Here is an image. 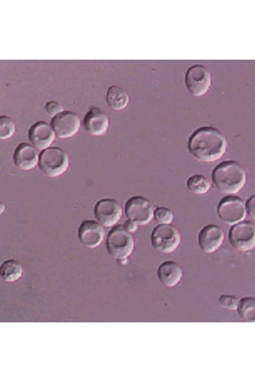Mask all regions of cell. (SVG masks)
I'll return each instance as SVG.
<instances>
[{"label": "cell", "mask_w": 255, "mask_h": 382, "mask_svg": "<svg viewBox=\"0 0 255 382\" xmlns=\"http://www.w3.org/2000/svg\"><path fill=\"white\" fill-rule=\"evenodd\" d=\"M188 149L196 160L205 163L214 162L225 154L227 140L217 128L203 126L192 133L189 138Z\"/></svg>", "instance_id": "cell-1"}, {"label": "cell", "mask_w": 255, "mask_h": 382, "mask_svg": "<svg viewBox=\"0 0 255 382\" xmlns=\"http://www.w3.org/2000/svg\"><path fill=\"white\" fill-rule=\"evenodd\" d=\"M214 186L221 193L237 194L247 183V172L244 167L233 160L224 161L218 164L212 173Z\"/></svg>", "instance_id": "cell-2"}, {"label": "cell", "mask_w": 255, "mask_h": 382, "mask_svg": "<svg viewBox=\"0 0 255 382\" xmlns=\"http://www.w3.org/2000/svg\"><path fill=\"white\" fill-rule=\"evenodd\" d=\"M134 240L124 226L115 225L108 232L105 247L108 253L119 261L127 260L134 250Z\"/></svg>", "instance_id": "cell-3"}, {"label": "cell", "mask_w": 255, "mask_h": 382, "mask_svg": "<svg viewBox=\"0 0 255 382\" xmlns=\"http://www.w3.org/2000/svg\"><path fill=\"white\" fill-rule=\"evenodd\" d=\"M38 166L48 177L56 178L65 174L69 167L67 153L59 147H50L39 154Z\"/></svg>", "instance_id": "cell-4"}, {"label": "cell", "mask_w": 255, "mask_h": 382, "mask_svg": "<svg viewBox=\"0 0 255 382\" xmlns=\"http://www.w3.org/2000/svg\"><path fill=\"white\" fill-rule=\"evenodd\" d=\"M150 240L156 251L161 254H170L180 245L181 235L171 224H159L152 230Z\"/></svg>", "instance_id": "cell-5"}, {"label": "cell", "mask_w": 255, "mask_h": 382, "mask_svg": "<svg viewBox=\"0 0 255 382\" xmlns=\"http://www.w3.org/2000/svg\"><path fill=\"white\" fill-rule=\"evenodd\" d=\"M217 211L219 219L231 226L243 221L247 216L245 203L233 195L224 197L219 202Z\"/></svg>", "instance_id": "cell-6"}, {"label": "cell", "mask_w": 255, "mask_h": 382, "mask_svg": "<svg viewBox=\"0 0 255 382\" xmlns=\"http://www.w3.org/2000/svg\"><path fill=\"white\" fill-rule=\"evenodd\" d=\"M184 84L194 97L203 96L212 86L211 71L203 65H194L185 74Z\"/></svg>", "instance_id": "cell-7"}, {"label": "cell", "mask_w": 255, "mask_h": 382, "mask_svg": "<svg viewBox=\"0 0 255 382\" xmlns=\"http://www.w3.org/2000/svg\"><path fill=\"white\" fill-rule=\"evenodd\" d=\"M228 242L240 252L252 251L255 247V226L249 221H242L231 227Z\"/></svg>", "instance_id": "cell-8"}, {"label": "cell", "mask_w": 255, "mask_h": 382, "mask_svg": "<svg viewBox=\"0 0 255 382\" xmlns=\"http://www.w3.org/2000/svg\"><path fill=\"white\" fill-rule=\"evenodd\" d=\"M125 214L128 220L138 226H145L154 219V206L143 196H133L125 204Z\"/></svg>", "instance_id": "cell-9"}, {"label": "cell", "mask_w": 255, "mask_h": 382, "mask_svg": "<svg viewBox=\"0 0 255 382\" xmlns=\"http://www.w3.org/2000/svg\"><path fill=\"white\" fill-rule=\"evenodd\" d=\"M122 206L113 199L99 200L94 207V216L98 222L106 228L113 227L121 220Z\"/></svg>", "instance_id": "cell-10"}, {"label": "cell", "mask_w": 255, "mask_h": 382, "mask_svg": "<svg viewBox=\"0 0 255 382\" xmlns=\"http://www.w3.org/2000/svg\"><path fill=\"white\" fill-rule=\"evenodd\" d=\"M50 125L58 138L66 139L78 133L81 122L76 113L67 110L53 117Z\"/></svg>", "instance_id": "cell-11"}, {"label": "cell", "mask_w": 255, "mask_h": 382, "mask_svg": "<svg viewBox=\"0 0 255 382\" xmlns=\"http://www.w3.org/2000/svg\"><path fill=\"white\" fill-rule=\"evenodd\" d=\"M78 235L83 246L89 249H95L104 241L105 230L99 222L85 220L79 226Z\"/></svg>", "instance_id": "cell-12"}, {"label": "cell", "mask_w": 255, "mask_h": 382, "mask_svg": "<svg viewBox=\"0 0 255 382\" xmlns=\"http://www.w3.org/2000/svg\"><path fill=\"white\" fill-rule=\"evenodd\" d=\"M224 233L215 224L205 226L198 235V246L202 251L212 254L217 251L223 244Z\"/></svg>", "instance_id": "cell-13"}, {"label": "cell", "mask_w": 255, "mask_h": 382, "mask_svg": "<svg viewBox=\"0 0 255 382\" xmlns=\"http://www.w3.org/2000/svg\"><path fill=\"white\" fill-rule=\"evenodd\" d=\"M56 136L51 125L42 121L36 122L28 131L31 145L41 152L51 147Z\"/></svg>", "instance_id": "cell-14"}, {"label": "cell", "mask_w": 255, "mask_h": 382, "mask_svg": "<svg viewBox=\"0 0 255 382\" xmlns=\"http://www.w3.org/2000/svg\"><path fill=\"white\" fill-rule=\"evenodd\" d=\"M82 126L91 135L101 136L105 134L109 128V118L101 108L92 107L82 119Z\"/></svg>", "instance_id": "cell-15"}, {"label": "cell", "mask_w": 255, "mask_h": 382, "mask_svg": "<svg viewBox=\"0 0 255 382\" xmlns=\"http://www.w3.org/2000/svg\"><path fill=\"white\" fill-rule=\"evenodd\" d=\"M39 154L37 149L28 142H21L15 148L13 160L15 166L20 170L30 171L38 163Z\"/></svg>", "instance_id": "cell-16"}, {"label": "cell", "mask_w": 255, "mask_h": 382, "mask_svg": "<svg viewBox=\"0 0 255 382\" xmlns=\"http://www.w3.org/2000/svg\"><path fill=\"white\" fill-rule=\"evenodd\" d=\"M156 276L159 281L168 286L173 288L182 279L183 271L181 267L173 260H166L159 266Z\"/></svg>", "instance_id": "cell-17"}, {"label": "cell", "mask_w": 255, "mask_h": 382, "mask_svg": "<svg viewBox=\"0 0 255 382\" xmlns=\"http://www.w3.org/2000/svg\"><path fill=\"white\" fill-rule=\"evenodd\" d=\"M106 103L108 105L115 110H122L129 103L128 93L117 85L110 87L106 92Z\"/></svg>", "instance_id": "cell-18"}, {"label": "cell", "mask_w": 255, "mask_h": 382, "mask_svg": "<svg viewBox=\"0 0 255 382\" xmlns=\"http://www.w3.org/2000/svg\"><path fill=\"white\" fill-rule=\"evenodd\" d=\"M22 267L15 259L5 260L0 266V277L7 282H13L18 280L22 276Z\"/></svg>", "instance_id": "cell-19"}, {"label": "cell", "mask_w": 255, "mask_h": 382, "mask_svg": "<svg viewBox=\"0 0 255 382\" xmlns=\"http://www.w3.org/2000/svg\"><path fill=\"white\" fill-rule=\"evenodd\" d=\"M188 189L194 194L204 195L211 189V183L205 176L194 175L187 181Z\"/></svg>", "instance_id": "cell-20"}, {"label": "cell", "mask_w": 255, "mask_h": 382, "mask_svg": "<svg viewBox=\"0 0 255 382\" xmlns=\"http://www.w3.org/2000/svg\"><path fill=\"white\" fill-rule=\"evenodd\" d=\"M237 310L244 321L255 323V297H244L241 298Z\"/></svg>", "instance_id": "cell-21"}, {"label": "cell", "mask_w": 255, "mask_h": 382, "mask_svg": "<svg viewBox=\"0 0 255 382\" xmlns=\"http://www.w3.org/2000/svg\"><path fill=\"white\" fill-rule=\"evenodd\" d=\"M16 131L15 122L9 116H0V138L7 140L13 136Z\"/></svg>", "instance_id": "cell-22"}, {"label": "cell", "mask_w": 255, "mask_h": 382, "mask_svg": "<svg viewBox=\"0 0 255 382\" xmlns=\"http://www.w3.org/2000/svg\"><path fill=\"white\" fill-rule=\"evenodd\" d=\"M154 219L159 224H170L174 219V214L170 209L160 206L154 210Z\"/></svg>", "instance_id": "cell-23"}, {"label": "cell", "mask_w": 255, "mask_h": 382, "mask_svg": "<svg viewBox=\"0 0 255 382\" xmlns=\"http://www.w3.org/2000/svg\"><path fill=\"white\" fill-rule=\"evenodd\" d=\"M240 300L233 295H224L219 298V303L225 309L235 310L238 309Z\"/></svg>", "instance_id": "cell-24"}, {"label": "cell", "mask_w": 255, "mask_h": 382, "mask_svg": "<svg viewBox=\"0 0 255 382\" xmlns=\"http://www.w3.org/2000/svg\"><path fill=\"white\" fill-rule=\"evenodd\" d=\"M45 110L46 113L52 117L64 111L63 106L56 101H50L46 103Z\"/></svg>", "instance_id": "cell-25"}, {"label": "cell", "mask_w": 255, "mask_h": 382, "mask_svg": "<svg viewBox=\"0 0 255 382\" xmlns=\"http://www.w3.org/2000/svg\"><path fill=\"white\" fill-rule=\"evenodd\" d=\"M245 208L247 216L255 221V194L250 196L245 202Z\"/></svg>", "instance_id": "cell-26"}, {"label": "cell", "mask_w": 255, "mask_h": 382, "mask_svg": "<svg viewBox=\"0 0 255 382\" xmlns=\"http://www.w3.org/2000/svg\"><path fill=\"white\" fill-rule=\"evenodd\" d=\"M124 227L130 233L136 232L138 229V225L130 220H128L126 221V223L124 225Z\"/></svg>", "instance_id": "cell-27"}, {"label": "cell", "mask_w": 255, "mask_h": 382, "mask_svg": "<svg viewBox=\"0 0 255 382\" xmlns=\"http://www.w3.org/2000/svg\"><path fill=\"white\" fill-rule=\"evenodd\" d=\"M1 206L3 207V210H1V213L3 212V211L5 210V205L3 204H1ZM2 209V207H1Z\"/></svg>", "instance_id": "cell-28"}]
</instances>
